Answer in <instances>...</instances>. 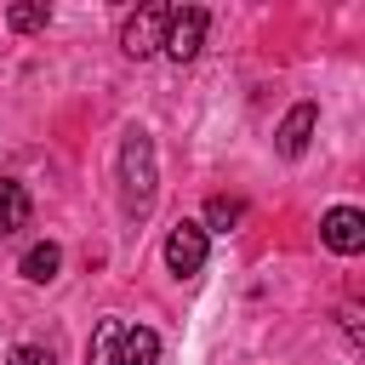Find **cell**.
<instances>
[{"label":"cell","instance_id":"1","mask_svg":"<svg viewBox=\"0 0 365 365\" xmlns=\"http://www.w3.org/2000/svg\"><path fill=\"white\" fill-rule=\"evenodd\" d=\"M154 194H160V160H154V137L143 125H125L120 137V205L131 222H143L154 211Z\"/></svg>","mask_w":365,"mask_h":365},{"label":"cell","instance_id":"2","mask_svg":"<svg viewBox=\"0 0 365 365\" xmlns=\"http://www.w3.org/2000/svg\"><path fill=\"white\" fill-rule=\"evenodd\" d=\"M205 23H211V17H205L200 6H171L160 51H165L171 63H194V57H200V46H205Z\"/></svg>","mask_w":365,"mask_h":365},{"label":"cell","instance_id":"3","mask_svg":"<svg viewBox=\"0 0 365 365\" xmlns=\"http://www.w3.org/2000/svg\"><path fill=\"white\" fill-rule=\"evenodd\" d=\"M165 17H171V6H160V0H154V6H137V11L125 17V29H120V51L137 57V63L154 57L160 40H165Z\"/></svg>","mask_w":365,"mask_h":365},{"label":"cell","instance_id":"4","mask_svg":"<svg viewBox=\"0 0 365 365\" xmlns=\"http://www.w3.org/2000/svg\"><path fill=\"white\" fill-rule=\"evenodd\" d=\"M205 251H211V240H205L200 222H177V228L165 234V268H171L177 279H194V274L205 268Z\"/></svg>","mask_w":365,"mask_h":365},{"label":"cell","instance_id":"5","mask_svg":"<svg viewBox=\"0 0 365 365\" xmlns=\"http://www.w3.org/2000/svg\"><path fill=\"white\" fill-rule=\"evenodd\" d=\"M319 240L336 251V257H359L365 251V211L359 205H331L319 217Z\"/></svg>","mask_w":365,"mask_h":365},{"label":"cell","instance_id":"6","mask_svg":"<svg viewBox=\"0 0 365 365\" xmlns=\"http://www.w3.org/2000/svg\"><path fill=\"white\" fill-rule=\"evenodd\" d=\"M314 125H319V103H291L285 120H279V131H274V148L285 160H302L308 143H314Z\"/></svg>","mask_w":365,"mask_h":365},{"label":"cell","instance_id":"7","mask_svg":"<svg viewBox=\"0 0 365 365\" xmlns=\"http://www.w3.org/2000/svg\"><path fill=\"white\" fill-rule=\"evenodd\" d=\"M29 217H34L29 188H23V182H11V177H0V240H11L17 228H29Z\"/></svg>","mask_w":365,"mask_h":365},{"label":"cell","instance_id":"8","mask_svg":"<svg viewBox=\"0 0 365 365\" xmlns=\"http://www.w3.org/2000/svg\"><path fill=\"white\" fill-rule=\"evenodd\" d=\"M114 365H160V336L148 325H125L114 342Z\"/></svg>","mask_w":365,"mask_h":365},{"label":"cell","instance_id":"9","mask_svg":"<svg viewBox=\"0 0 365 365\" xmlns=\"http://www.w3.org/2000/svg\"><path fill=\"white\" fill-rule=\"evenodd\" d=\"M57 268H63V245H57V240L29 245V251H23V262H17V274H23L29 285H51V279H57Z\"/></svg>","mask_w":365,"mask_h":365},{"label":"cell","instance_id":"10","mask_svg":"<svg viewBox=\"0 0 365 365\" xmlns=\"http://www.w3.org/2000/svg\"><path fill=\"white\" fill-rule=\"evenodd\" d=\"M240 222H245V200H228V194H211V200H205V222H200V228L234 234Z\"/></svg>","mask_w":365,"mask_h":365},{"label":"cell","instance_id":"11","mask_svg":"<svg viewBox=\"0 0 365 365\" xmlns=\"http://www.w3.org/2000/svg\"><path fill=\"white\" fill-rule=\"evenodd\" d=\"M6 23H11L17 34H34V29L51 23V6H46V0H17V6H6Z\"/></svg>","mask_w":365,"mask_h":365},{"label":"cell","instance_id":"12","mask_svg":"<svg viewBox=\"0 0 365 365\" xmlns=\"http://www.w3.org/2000/svg\"><path fill=\"white\" fill-rule=\"evenodd\" d=\"M120 331H125L120 319H103L97 336H91V348H86V359H91V365H114V342H120Z\"/></svg>","mask_w":365,"mask_h":365},{"label":"cell","instance_id":"13","mask_svg":"<svg viewBox=\"0 0 365 365\" xmlns=\"http://www.w3.org/2000/svg\"><path fill=\"white\" fill-rule=\"evenodd\" d=\"M11 365H57V359H51V348H17Z\"/></svg>","mask_w":365,"mask_h":365},{"label":"cell","instance_id":"14","mask_svg":"<svg viewBox=\"0 0 365 365\" xmlns=\"http://www.w3.org/2000/svg\"><path fill=\"white\" fill-rule=\"evenodd\" d=\"M342 331H348V342H365V325H359V308H342Z\"/></svg>","mask_w":365,"mask_h":365}]
</instances>
